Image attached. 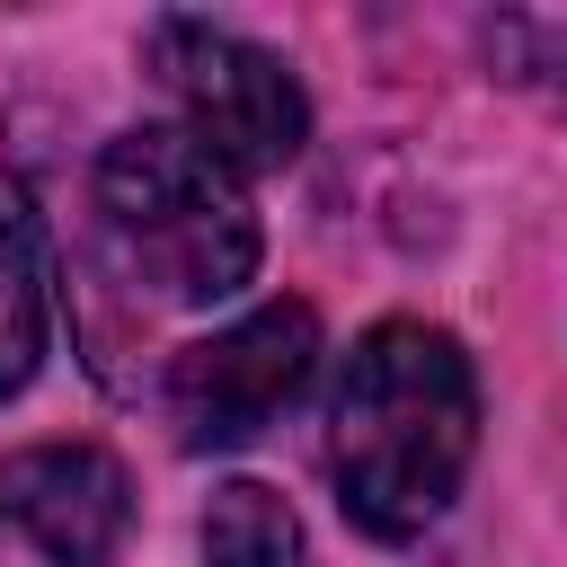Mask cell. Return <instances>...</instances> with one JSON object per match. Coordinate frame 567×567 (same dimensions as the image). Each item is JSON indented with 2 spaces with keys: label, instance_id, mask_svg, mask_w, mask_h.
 I'll return each mask as SVG.
<instances>
[{
  "label": "cell",
  "instance_id": "cell-7",
  "mask_svg": "<svg viewBox=\"0 0 567 567\" xmlns=\"http://www.w3.org/2000/svg\"><path fill=\"white\" fill-rule=\"evenodd\" d=\"M44 363V275L27 257V230L0 213V399H18Z\"/></svg>",
  "mask_w": 567,
  "mask_h": 567
},
{
  "label": "cell",
  "instance_id": "cell-1",
  "mask_svg": "<svg viewBox=\"0 0 567 567\" xmlns=\"http://www.w3.org/2000/svg\"><path fill=\"white\" fill-rule=\"evenodd\" d=\"M470 443H478V381L443 328L390 319L346 354L328 390V478L346 523H363L372 540H416L452 505Z\"/></svg>",
  "mask_w": 567,
  "mask_h": 567
},
{
  "label": "cell",
  "instance_id": "cell-2",
  "mask_svg": "<svg viewBox=\"0 0 567 567\" xmlns=\"http://www.w3.org/2000/svg\"><path fill=\"white\" fill-rule=\"evenodd\" d=\"M97 213L159 301H230L257 275V213L239 168L213 159L186 124L115 133L97 151Z\"/></svg>",
  "mask_w": 567,
  "mask_h": 567
},
{
  "label": "cell",
  "instance_id": "cell-4",
  "mask_svg": "<svg viewBox=\"0 0 567 567\" xmlns=\"http://www.w3.org/2000/svg\"><path fill=\"white\" fill-rule=\"evenodd\" d=\"M319 363V319L310 301H266L213 337H195L177 363H168V425L186 452H230L248 434H266L301 381Z\"/></svg>",
  "mask_w": 567,
  "mask_h": 567
},
{
  "label": "cell",
  "instance_id": "cell-5",
  "mask_svg": "<svg viewBox=\"0 0 567 567\" xmlns=\"http://www.w3.org/2000/svg\"><path fill=\"white\" fill-rule=\"evenodd\" d=\"M0 514L53 567H106L133 532V478L97 443H27L0 461Z\"/></svg>",
  "mask_w": 567,
  "mask_h": 567
},
{
  "label": "cell",
  "instance_id": "cell-6",
  "mask_svg": "<svg viewBox=\"0 0 567 567\" xmlns=\"http://www.w3.org/2000/svg\"><path fill=\"white\" fill-rule=\"evenodd\" d=\"M204 567H301V514H292L275 487H257V478L213 487Z\"/></svg>",
  "mask_w": 567,
  "mask_h": 567
},
{
  "label": "cell",
  "instance_id": "cell-3",
  "mask_svg": "<svg viewBox=\"0 0 567 567\" xmlns=\"http://www.w3.org/2000/svg\"><path fill=\"white\" fill-rule=\"evenodd\" d=\"M151 71L186 106V133L230 168H284L310 133L301 80L266 44H248L213 18H159L151 27Z\"/></svg>",
  "mask_w": 567,
  "mask_h": 567
}]
</instances>
